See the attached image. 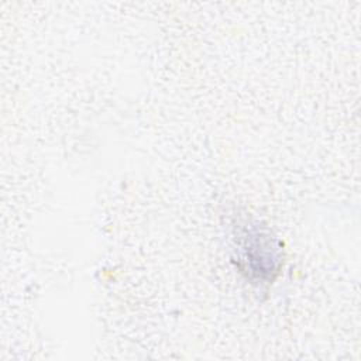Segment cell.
Masks as SVG:
<instances>
[{"label": "cell", "instance_id": "obj_1", "mask_svg": "<svg viewBox=\"0 0 361 361\" xmlns=\"http://www.w3.org/2000/svg\"><path fill=\"white\" fill-rule=\"evenodd\" d=\"M233 240L237 267L248 279L268 282L275 278L282 264V248L265 226L244 221Z\"/></svg>", "mask_w": 361, "mask_h": 361}]
</instances>
